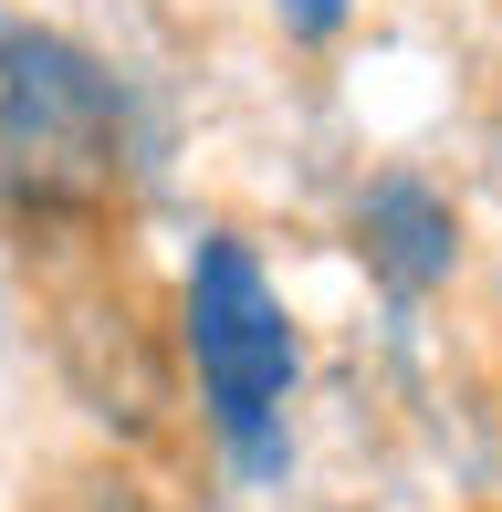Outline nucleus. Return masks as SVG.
<instances>
[{
	"label": "nucleus",
	"mask_w": 502,
	"mask_h": 512,
	"mask_svg": "<svg viewBox=\"0 0 502 512\" xmlns=\"http://www.w3.org/2000/svg\"><path fill=\"white\" fill-rule=\"evenodd\" d=\"M126 105L95 53L53 32H0V209H74L116 178Z\"/></svg>",
	"instance_id": "f257e3e1"
},
{
	"label": "nucleus",
	"mask_w": 502,
	"mask_h": 512,
	"mask_svg": "<svg viewBox=\"0 0 502 512\" xmlns=\"http://www.w3.org/2000/svg\"><path fill=\"white\" fill-rule=\"evenodd\" d=\"M189 356H199V398H210V429L241 450L251 481L283 471V387H293V324L272 304L251 241H199L189 262Z\"/></svg>",
	"instance_id": "f03ea898"
},
{
	"label": "nucleus",
	"mask_w": 502,
	"mask_h": 512,
	"mask_svg": "<svg viewBox=\"0 0 502 512\" xmlns=\"http://www.w3.org/2000/svg\"><path fill=\"white\" fill-rule=\"evenodd\" d=\"M356 251H367V272L387 293H440L461 272V220L429 178H377L356 199Z\"/></svg>",
	"instance_id": "7ed1b4c3"
},
{
	"label": "nucleus",
	"mask_w": 502,
	"mask_h": 512,
	"mask_svg": "<svg viewBox=\"0 0 502 512\" xmlns=\"http://www.w3.org/2000/svg\"><path fill=\"white\" fill-rule=\"evenodd\" d=\"M283 21L304 42H325V32H346V0H283Z\"/></svg>",
	"instance_id": "20e7f679"
}]
</instances>
